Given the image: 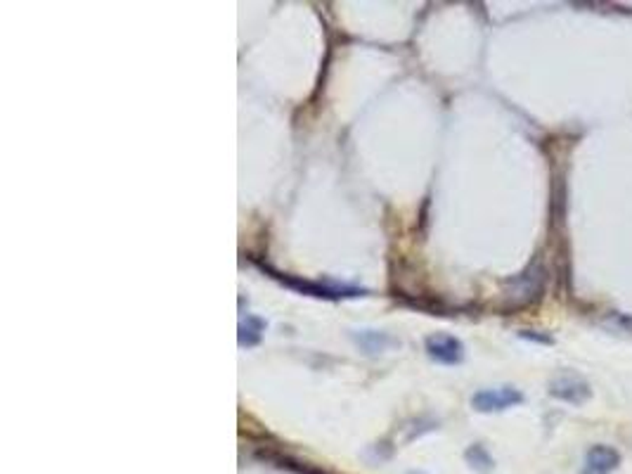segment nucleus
<instances>
[{
    "instance_id": "nucleus-1",
    "label": "nucleus",
    "mask_w": 632,
    "mask_h": 474,
    "mask_svg": "<svg viewBox=\"0 0 632 474\" xmlns=\"http://www.w3.org/2000/svg\"><path fill=\"white\" fill-rule=\"evenodd\" d=\"M521 401H524L521 392L511 389V386H500V389H484V392H478L476 396L471 399V403H474L476 411L491 413V411H505V408L510 406H517Z\"/></svg>"
},
{
    "instance_id": "nucleus-2",
    "label": "nucleus",
    "mask_w": 632,
    "mask_h": 474,
    "mask_svg": "<svg viewBox=\"0 0 632 474\" xmlns=\"http://www.w3.org/2000/svg\"><path fill=\"white\" fill-rule=\"evenodd\" d=\"M426 351L434 360L445 363V366H455L464 356V346L459 339L451 337V334H434L426 339Z\"/></svg>"
},
{
    "instance_id": "nucleus-3",
    "label": "nucleus",
    "mask_w": 632,
    "mask_h": 474,
    "mask_svg": "<svg viewBox=\"0 0 632 474\" xmlns=\"http://www.w3.org/2000/svg\"><path fill=\"white\" fill-rule=\"evenodd\" d=\"M543 283H545V273H543L540 266H533V268H528L524 275H518V278L514 280V294H511L514 304L517 306L531 304L533 299L538 297L540 292H543Z\"/></svg>"
},
{
    "instance_id": "nucleus-4",
    "label": "nucleus",
    "mask_w": 632,
    "mask_h": 474,
    "mask_svg": "<svg viewBox=\"0 0 632 474\" xmlns=\"http://www.w3.org/2000/svg\"><path fill=\"white\" fill-rule=\"evenodd\" d=\"M620 465V455L611 446H592L586 455L583 474H613Z\"/></svg>"
},
{
    "instance_id": "nucleus-5",
    "label": "nucleus",
    "mask_w": 632,
    "mask_h": 474,
    "mask_svg": "<svg viewBox=\"0 0 632 474\" xmlns=\"http://www.w3.org/2000/svg\"><path fill=\"white\" fill-rule=\"evenodd\" d=\"M552 396L569 401V403H583L590 396V386L578 375H561L552 382Z\"/></svg>"
},
{
    "instance_id": "nucleus-6",
    "label": "nucleus",
    "mask_w": 632,
    "mask_h": 474,
    "mask_svg": "<svg viewBox=\"0 0 632 474\" xmlns=\"http://www.w3.org/2000/svg\"><path fill=\"white\" fill-rule=\"evenodd\" d=\"M358 342L365 346V349H370V351H382V346L389 342V337H383V334H372V332H363V334H358Z\"/></svg>"
}]
</instances>
